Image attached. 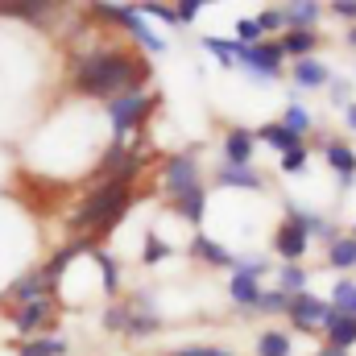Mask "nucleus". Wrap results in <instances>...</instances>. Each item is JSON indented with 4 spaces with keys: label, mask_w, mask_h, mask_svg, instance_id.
I'll use <instances>...</instances> for the list:
<instances>
[{
    "label": "nucleus",
    "mask_w": 356,
    "mask_h": 356,
    "mask_svg": "<svg viewBox=\"0 0 356 356\" xmlns=\"http://www.w3.org/2000/svg\"><path fill=\"white\" fill-rule=\"evenodd\" d=\"M149 162H141V166H129L124 175L108 178V182H99V186H91L88 195L67 211V228H71V236H88V241H104L129 211H133V203H137V182H141V170H145Z\"/></svg>",
    "instance_id": "nucleus-2"
},
{
    "label": "nucleus",
    "mask_w": 356,
    "mask_h": 356,
    "mask_svg": "<svg viewBox=\"0 0 356 356\" xmlns=\"http://www.w3.org/2000/svg\"><path fill=\"white\" fill-rule=\"evenodd\" d=\"M257 29H261V38H269V42H277L282 33H286V17H282V4H266L257 17Z\"/></svg>",
    "instance_id": "nucleus-32"
},
{
    "label": "nucleus",
    "mask_w": 356,
    "mask_h": 356,
    "mask_svg": "<svg viewBox=\"0 0 356 356\" xmlns=\"http://www.w3.org/2000/svg\"><path fill=\"white\" fill-rule=\"evenodd\" d=\"M269 249H273V257H282V266H302L307 253H311V236H307L298 224L282 220V224L273 228V236H269Z\"/></svg>",
    "instance_id": "nucleus-11"
},
{
    "label": "nucleus",
    "mask_w": 356,
    "mask_h": 356,
    "mask_svg": "<svg viewBox=\"0 0 356 356\" xmlns=\"http://www.w3.org/2000/svg\"><path fill=\"white\" fill-rule=\"evenodd\" d=\"M311 356H353V353H344V348H332V344H319Z\"/></svg>",
    "instance_id": "nucleus-45"
},
{
    "label": "nucleus",
    "mask_w": 356,
    "mask_h": 356,
    "mask_svg": "<svg viewBox=\"0 0 356 356\" xmlns=\"http://www.w3.org/2000/svg\"><path fill=\"white\" fill-rule=\"evenodd\" d=\"M203 8H207L203 0H178V4H175V13H178V25H195Z\"/></svg>",
    "instance_id": "nucleus-43"
},
{
    "label": "nucleus",
    "mask_w": 356,
    "mask_h": 356,
    "mask_svg": "<svg viewBox=\"0 0 356 356\" xmlns=\"http://www.w3.org/2000/svg\"><path fill=\"white\" fill-rule=\"evenodd\" d=\"M344 129H348V133H356V99L344 108Z\"/></svg>",
    "instance_id": "nucleus-44"
},
{
    "label": "nucleus",
    "mask_w": 356,
    "mask_h": 356,
    "mask_svg": "<svg viewBox=\"0 0 356 356\" xmlns=\"http://www.w3.org/2000/svg\"><path fill=\"white\" fill-rule=\"evenodd\" d=\"M170 253H175V245H166L158 232H145V245H141V266H162Z\"/></svg>",
    "instance_id": "nucleus-33"
},
{
    "label": "nucleus",
    "mask_w": 356,
    "mask_h": 356,
    "mask_svg": "<svg viewBox=\"0 0 356 356\" xmlns=\"http://www.w3.org/2000/svg\"><path fill=\"white\" fill-rule=\"evenodd\" d=\"M282 220L298 224V228L311 236V245H315V241H319V245H327V241H336V236H340L336 220H327L323 211H311L307 203H294V199H286V203H282Z\"/></svg>",
    "instance_id": "nucleus-10"
},
{
    "label": "nucleus",
    "mask_w": 356,
    "mask_h": 356,
    "mask_svg": "<svg viewBox=\"0 0 356 356\" xmlns=\"http://www.w3.org/2000/svg\"><path fill=\"white\" fill-rule=\"evenodd\" d=\"M236 273H245V277H253V282H261L269 269V257L266 253H245V257H236Z\"/></svg>",
    "instance_id": "nucleus-37"
},
{
    "label": "nucleus",
    "mask_w": 356,
    "mask_h": 356,
    "mask_svg": "<svg viewBox=\"0 0 356 356\" xmlns=\"http://www.w3.org/2000/svg\"><path fill=\"white\" fill-rule=\"evenodd\" d=\"M232 38H236V42H241V46H257V42H266V38H261V29H257V21H253V17H241V21H236V33H232Z\"/></svg>",
    "instance_id": "nucleus-41"
},
{
    "label": "nucleus",
    "mask_w": 356,
    "mask_h": 356,
    "mask_svg": "<svg viewBox=\"0 0 356 356\" xmlns=\"http://www.w3.org/2000/svg\"><path fill=\"white\" fill-rule=\"evenodd\" d=\"M319 344H332V348H344V353H353L356 348V319L353 315H340L336 307L327 311V319H323V327H319Z\"/></svg>",
    "instance_id": "nucleus-19"
},
{
    "label": "nucleus",
    "mask_w": 356,
    "mask_h": 356,
    "mask_svg": "<svg viewBox=\"0 0 356 356\" xmlns=\"http://www.w3.org/2000/svg\"><path fill=\"white\" fill-rule=\"evenodd\" d=\"M253 356H294V336L282 327H261L253 340Z\"/></svg>",
    "instance_id": "nucleus-27"
},
{
    "label": "nucleus",
    "mask_w": 356,
    "mask_h": 356,
    "mask_svg": "<svg viewBox=\"0 0 356 356\" xmlns=\"http://www.w3.org/2000/svg\"><path fill=\"white\" fill-rule=\"evenodd\" d=\"M323 13L336 17V21H344V25H356V0H327Z\"/></svg>",
    "instance_id": "nucleus-42"
},
{
    "label": "nucleus",
    "mask_w": 356,
    "mask_h": 356,
    "mask_svg": "<svg viewBox=\"0 0 356 356\" xmlns=\"http://www.w3.org/2000/svg\"><path fill=\"white\" fill-rule=\"evenodd\" d=\"M67 353H71V340L67 336H54V332L17 344V356H67Z\"/></svg>",
    "instance_id": "nucleus-28"
},
{
    "label": "nucleus",
    "mask_w": 356,
    "mask_h": 356,
    "mask_svg": "<svg viewBox=\"0 0 356 356\" xmlns=\"http://www.w3.org/2000/svg\"><path fill=\"white\" fill-rule=\"evenodd\" d=\"M340 315H353L356 319V277H336L332 286V298H327Z\"/></svg>",
    "instance_id": "nucleus-31"
},
{
    "label": "nucleus",
    "mask_w": 356,
    "mask_h": 356,
    "mask_svg": "<svg viewBox=\"0 0 356 356\" xmlns=\"http://www.w3.org/2000/svg\"><path fill=\"white\" fill-rule=\"evenodd\" d=\"M63 4H50V0H0V17H17V21H29V25H46L58 17Z\"/></svg>",
    "instance_id": "nucleus-17"
},
{
    "label": "nucleus",
    "mask_w": 356,
    "mask_h": 356,
    "mask_svg": "<svg viewBox=\"0 0 356 356\" xmlns=\"http://www.w3.org/2000/svg\"><path fill=\"white\" fill-rule=\"evenodd\" d=\"M199 46H203V50H207L224 71H236V58H241V50H245L236 38H220V33H203V38H199Z\"/></svg>",
    "instance_id": "nucleus-25"
},
{
    "label": "nucleus",
    "mask_w": 356,
    "mask_h": 356,
    "mask_svg": "<svg viewBox=\"0 0 356 356\" xmlns=\"http://www.w3.org/2000/svg\"><path fill=\"white\" fill-rule=\"evenodd\" d=\"M154 63L116 38H91V46H79L67 63V83L83 99H116L129 91H149Z\"/></svg>",
    "instance_id": "nucleus-1"
},
{
    "label": "nucleus",
    "mask_w": 356,
    "mask_h": 356,
    "mask_svg": "<svg viewBox=\"0 0 356 356\" xmlns=\"http://www.w3.org/2000/svg\"><path fill=\"white\" fill-rule=\"evenodd\" d=\"M166 207L175 211L182 224H191L195 232H203V216H207V186H199V191H191V195H182V199H170Z\"/></svg>",
    "instance_id": "nucleus-21"
},
{
    "label": "nucleus",
    "mask_w": 356,
    "mask_h": 356,
    "mask_svg": "<svg viewBox=\"0 0 356 356\" xmlns=\"http://www.w3.org/2000/svg\"><path fill=\"white\" fill-rule=\"evenodd\" d=\"M344 42H348V46L356 50V25H348V38H344Z\"/></svg>",
    "instance_id": "nucleus-46"
},
{
    "label": "nucleus",
    "mask_w": 356,
    "mask_h": 356,
    "mask_svg": "<svg viewBox=\"0 0 356 356\" xmlns=\"http://www.w3.org/2000/svg\"><path fill=\"white\" fill-rule=\"evenodd\" d=\"M282 17H286V29H319L323 4L319 0H294V4H282Z\"/></svg>",
    "instance_id": "nucleus-24"
},
{
    "label": "nucleus",
    "mask_w": 356,
    "mask_h": 356,
    "mask_svg": "<svg viewBox=\"0 0 356 356\" xmlns=\"http://www.w3.org/2000/svg\"><path fill=\"white\" fill-rule=\"evenodd\" d=\"M186 253H191V261H199V266H207V269H228V273L236 269V253L228 245H220L216 236H207V232H191Z\"/></svg>",
    "instance_id": "nucleus-13"
},
{
    "label": "nucleus",
    "mask_w": 356,
    "mask_h": 356,
    "mask_svg": "<svg viewBox=\"0 0 356 356\" xmlns=\"http://www.w3.org/2000/svg\"><path fill=\"white\" fill-rule=\"evenodd\" d=\"M286 294L277 290V286H261V298H257V311L261 315H286Z\"/></svg>",
    "instance_id": "nucleus-38"
},
{
    "label": "nucleus",
    "mask_w": 356,
    "mask_h": 356,
    "mask_svg": "<svg viewBox=\"0 0 356 356\" xmlns=\"http://www.w3.org/2000/svg\"><path fill=\"white\" fill-rule=\"evenodd\" d=\"M228 298H232V307L236 311H257V298H261V282H253V277H245V273H228Z\"/></svg>",
    "instance_id": "nucleus-26"
},
{
    "label": "nucleus",
    "mask_w": 356,
    "mask_h": 356,
    "mask_svg": "<svg viewBox=\"0 0 356 356\" xmlns=\"http://www.w3.org/2000/svg\"><path fill=\"white\" fill-rule=\"evenodd\" d=\"M277 50L286 63H298V58H319V29H286L277 38Z\"/></svg>",
    "instance_id": "nucleus-16"
},
{
    "label": "nucleus",
    "mask_w": 356,
    "mask_h": 356,
    "mask_svg": "<svg viewBox=\"0 0 356 356\" xmlns=\"http://www.w3.org/2000/svg\"><path fill=\"white\" fill-rule=\"evenodd\" d=\"M323 266L336 269V273H353L356 269V236L340 232L336 241H327L323 245Z\"/></svg>",
    "instance_id": "nucleus-22"
},
{
    "label": "nucleus",
    "mask_w": 356,
    "mask_h": 356,
    "mask_svg": "<svg viewBox=\"0 0 356 356\" xmlns=\"http://www.w3.org/2000/svg\"><path fill=\"white\" fill-rule=\"evenodd\" d=\"M253 137L261 141V145H269L277 158L282 154H290V149H298V145H311V141H302V137H294L286 124H277V120H269V124H261V129H253Z\"/></svg>",
    "instance_id": "nucleus-23"
},
{
    "label": "nucleus",
    "mask_w": 356,
    "mask_h": 356,
    "mask_svg": "<svg viewBox=\"0 0 356 356\" xmlns=\"http://www.w3.org/2000/svg\"><path fill=\"white\" fill-rule=\"evenodd\" d=\"M253 154H257L253 129L228 124V129L220 133V158H224V166H253Z\"/></svg>",
    "instance_id": "nucleus-12"
},
{
    "label": "nucleus",
    "mask_w": 356,
    "mask_h": 356,
    "mask_svg": "<svg viewBox=\"0 0 356 356\" xmlns=\"http://www.w3.org/2000/svg\"><path fill=\"white\" fill-rule=\"evenodd\" d=\"M88 257L95 261V269H99V286H104V294H108V298L116 302V298H120V290H124V277H120V261H116V257H112V253H108L104 245H95Z\"/></svg>",
    "instance_id": "nucleus-20"
},
{
    "label": "nucleus",
    "mask_w": 356,
    "mask_h": 356,
    "mask_svg": "<svg viewBox=\"0 0 356 356\" xmlns=\"http://www.w3.org/2000/svg\"><path fill=\"white\" fill-rule=\"evenodd\" d=\"M58 315V298H33V302H17L8 307V323L21 340H33V336H46V327L54 323Z\"/></svg>",
    "instance_id": "nucleus-8"
},
{
    "label": "nucleus",
    "mask_w": 356,
    "mask_h": 356,
    "mask_svg": "<svg viewBox=\"0 0 356 356\" xmlns=\"http://www.w3.org/2000/svg\"><path fill=\"white\" fill-rule=\"evenodd\" d=\"M315 149H319V158L327 162V170L336 175L340 182V191H353L356 186V149L344 141V137H336V133H315Z\"/></svg>",
    "instance_id": "nucleus-7"
},
{
    "label": "nucleus",
    "mask_w": 356,
    "mask_h": 356,
    "mask_svg": "<svg viewBox=\"0 0 356 356\" xmlns=\"http://www.w3.org/2000/svg\"><path fill=\"white\" fill-rule=\"evenodd\" d=\"M327 311H332V302H327V298H319V294L302 290V294H294V298L286 302V323H290L298 336H319V327H323Z\"/></svg>",
    "instance_id": "nucleus-9"
},
{
    "label": "nucleus",
    "mask_w": 356,
    "mask_h": 356,
    "mask_svg": "<svg viewBox=\"0 0 356 356\" xmlns=\"http://www.w3.org/2000/svg\"><path fill=\"white\" fill-rule=\"evenodd\" d=\"M277 273V290L286 294V298H294V294H302V290H311V269L307 266H282V269H273Z\"/></svg>",
    "instance_id": "nucleus-30"
},
{
    "label": "nucleus",
    "mask_w": 356,
    "mask_h": 356,
    "mask_svg": "<svg viewBox=\"0 0 356 356\" xmlns=\"http://www.w3.org/2000/svg\"><path fill=\"white\" fill-rule=\"evenodd\" d=\"M199 154H203V145H186V149H175V154H166L158 162V182H162L166 203L191 195V191H199V186H207V178H203L207 170H203Z\"/></svg>",
    "instance_id": "nucleus-4"
},
{
    "label": "nucleus",
    "mask_w": 356,
    "mask_h": 356,
    "mask_svg": "<svg viewBox=\"0 0 356 356\" xmlns=\"http://www.w3.org/2000/svg\"><path fill=\"white\" fill-rule=\"evenodd\" d=\"M348 236H356V220H353V228H348Z\"/></svg>",
    "instance_id": "nucleus-47"
},
{
    "label": "nucleus",
    "mask_w": 356,
    "mask_h": 356,
    "mask_svg": "<svg viewBox=\"0 0 356 356\" xmlns=\"http://www.w3.org/2000/svg\"><path fill=\"white\" fill-rule=\"evenodd\" d=\"M137 13L145 21H158V25H178L175 4H162V0H145V4H137Z\"/></svg>",
    "instance_id": "nucleus-36"
},
{
    "label": "nucleus",
    "mask_w": 356,
    "mask_h": 356,
    "mask_svg": "<svg viewBox=\"0 0 356 356\" xmlns=\"http://www.w3.org/2000/svg\"><path fill=\"white\" fill-rule=\"evenodd\" d=\"M277 124H286V129H290L294 137H302V141L315 133V116H311V108H307V104H298V99H290V104L282 108Z\"/></svg>",
    "instance_id": "nucleus-29"
},
{
    "label": "nucleus",
    "mask_w": 356,
    "mask_h": 356,
    "mask_svg": "<svg viewBox=\"0 0 356 356\" xmlns=\"http://www.w3.org/2000/svg\"><path fill=\"white\" fill-rule=\"evenodd\" d=\"M286 75L294 79V91H323L332 79V67L323 58H298L286 67Z\"/></svg>",
    "instance_id": "nucleus-15"
},
{
    "label": "nucleus",
    "mask_w": 356,
    "mask_h": 356,
    "mask_svg": "<svg viewBox=\"0 0 356 356\" xmlns=\"http://www.w3.org/2000/svg\"><path fill=\"white\" fill-rule=\"evenodd\" d=\"M323 91H327V108H340V112H344V108L353 104V79H348V75H332Z\"/></svg>",
    "instance_id": "nucleus-35"
},
{
    "label": "nucleus",
    "mask_w": 356,
    "mask_h": 356,
    "mask_svg": "<svg viewBox=\"0 0 356 356\" xmlns=\"http://www.w3.org/2000/svg\"><path fill=\"white\" fill-rule=\"evenodd\" d=\"M166 327V319H162V311H158V294L145 286V290H133L129 298H124V340H133V344H141V340H154L158 332Z\"/></svg>",
    "instance_id": "nucleus-5"
},
{
    "label": "nucleus",
    "mask_w": 356,
    "mask_h": 356,
    "mask_svg": "<svg viewBox=\"0 0 356 356\" xmlns=\"http://www.w3.org/2000/svg\"><path fill=\"white\" fill-rule=\"evenodd\" d=\"M286 58H282V50H277V42H257V46H245L241 50V58H236V71H245L249 79H257V83H277V79H286Z\"/></svg>",
    "instance_id": "nucleus-6"
},
{
    "label": "nucleus",
    "mask_w": 356,
    "mask_h": 356,
    "mask_svg": "<svg viewBox=\"0 0 356 356\" xmlns=\"http://www.w3.org/2000/svg\"><path fill=\"white\" fill-rule=\"evenodd\" d=\"M307 166H311V145H298V149H290V154H282L277 158V175H307Z\"/></svg>",
    "instance_id": "nucleus-34"
},
{
    "label": "nucleus",
    "mask_w": 356,
    "mask_h": 356,
    "mask_svg": "<svg viewBox=\"0 0 356 356\" xmlns=\"http://www.w3.org/2000/svg\"><path fill=\"white\" fill-rule=\"evenodd\" d=\"M211 186H224V191H269L266 170L257 166H216L211 170Z\"/></svg>",
    "instance_id": "nucleus-14"
},
{
    "label": "nucleus",
    "mask_w": 356,
    "mask_h": 356,
    "mask_svg": "<svg viewBox=\"0 0 356 356\" xmlns=\"http://www.w3.org/2000/svg\"><path fill=\"white\" fill-rule=\"evenodd\" d=\"M4 298L17 307V302H33V298H54V286L46 282V273H42V266L29 269V273H21L8 290H4Z\"/></svg>",
    "instance_id": "nucleus-18"
},
{
    "label": "nucleus",
    "mask_w": 356,
    "mask_h": 356,
    "mask_svg": "<svg viewBox=\"0 0 356 356\" xmlns=\"http://www.w3.org/2000/svg\"><path fill=\"white\" fill-rule=\"evenodd\" d=\"M99 323H104V332H124V298H116L112 307H104V315H99Z\"/></svg>",
    "instance_id": "nucleus-39"
},
{
    "label": "nucleus",
    "mask_w": 356,
    "mask_h": 356,
    "mask_svg": "<svg viewBox=\"0 0 356 356\" xmlns=\"http://www.w3.org/2000/svg\"><path fill=\"white\" fill-rule=\"evenodd\" d=\"M158 104H162L158 91H129V95L108 99V104H104V116H108V124H112V141H133V137H141Z\"/></svg>",
    "instance_id": "nucleus-3"
},
{
    "label": "nucleus",
    "mask_w": 356,
    "mask_h": 356,
    "mask_svg": "<svg viewBox=\"0 0 356 356\" xmlns=\"http://www.w3.org/2000/svg\"><path fill=\"white\" fill-rule=\"evenodd\" d=\"M166 356H236V353L220 348V344H182V348H170Z\"/></svg>",
    "instance_id": "nucleus-40"
}]
</instances>
